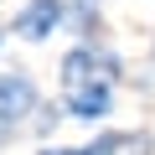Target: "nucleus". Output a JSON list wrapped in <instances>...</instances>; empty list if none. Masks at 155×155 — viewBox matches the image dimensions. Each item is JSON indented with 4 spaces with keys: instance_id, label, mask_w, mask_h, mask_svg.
<instances>
[{
    "instance_id": "obj_8",
    "label": "nucleus",
    "mask_w": 155,
    "mask_h": 155,
    "mask_svg": "<svg viewBox=\"0 0 155 155\" xmlns=\"http://www.w3.org/2000/svg\"><path fill=\"white\" fill-rule=\"evenodd\" d=\"M155 150V140H150V129H140V134H129V155H150Z\"/></svg>"
},
{
    "instance_id": "obj_10",
    "label": "nucleus",
    "mask_w": 155,
    "mask_h": 155,
    "mask_svg": "<svg viewBox=\"0 0 155 155\" xmlns=\"http://www.w3.org/2000/svg\"><path fill=\"white\" fill-rule=\"evenodd\" d=\"M36 155H78V150H62V145H47V150H36Z\"/></svg>"
},
{
    "instance_id": "obj_4",
    "label": "nucleus",
    "mask_w": 155,
    "mask_h": 155,
    "mask_svg": "<svg viewBox=\"0 0 155 155\" xmlns=\"http://www.w3.org/2000/svg\"><path fill=\"white\" fill-rule=\"evenodd\" d=\"M36 109H41V88H36V78H31L26 67L0 72V119L21 129V119L36 114Z\"/></svg>"
},
{
    "instance_id": "obj_9",
    "label": "nucleus",
    "mask_w": 155,
    "mask_h": 155,
    "mask_svg": "<svg viewBox=\"0 0 155 155\" xmlns=\"http://www.w3.org/2000/svg\"><path fill=\"white\" fill-rule=\"evenodd\" d=\"M11 134H16V124H5V119H0V150L11 145Z\"/></svg>"
},
{
    "instance_id": "obj_6",
    "label": "nucleus",
    "mask_w": 155,
    "mask_h": 155,
    "mask_svg": "<svg viewBox=\"0 0 155 155\" xmlns=\"http://www.w3.org/2000/svg\"><path fill=\"white\" fill-rule=\"evenodd\" d=\"M119 150H129V134H124V129H104V134H93L78 155H119Z\"/></svg>"
},
{
    "instance_id": "obj_11",
    "label": "nucleus",
    "mask_w": 155,
    "mask_h": 155,
    "mask_svg": "<svg viewBox=\"0 0 155 155\" xmlns=\"http://www.w3.org/2000/svg\"><path fill=\"white\" fill-rule=\"evenodd\" d=\"M0 47H5V26H0Z\"/></svg>"
},
{
    "instance_id": "obj_2",
    "label": "nucleus",
    "mask_w": 155,
    "mask_h": 155,
    "mask_svg": "<svg viewBox=\"0 0 155 155\" xmlns=\"http://www.w3.org/2000/svg\"><path fill=\"white\" fill-rule=\"evenodd\" d=\"M62 26H67V0H26L11 16V36L21 41H52Z\"/></svg>"
},
{
    "instance_id": "obj_1",
    "label": "nucleus",
    "mask_w": 155,
    "mask_h": 155,
    "mask_svg": "<svg viewBox=\"0 0 155 155\" xmlns=\"http://www.w3.org/2000/svg\"><path fill=\"white\" fill-rule=\"evenodd\" d=\"M57 72H62V88L93 83V78H109V83H119V78H124V57H119L104 36H93V41H72V47L62 52Z\"/></svg>"
},
{
    "instance_id": "obj_3",
    "label": "nucleus",
    "mask_w": 155,
    "mask_h": 155,
    "mask_svg": "<svg viewBox=\"0 0 155 155\" xmlns=\"http://www.w3.org/2000/svg\"><path fill=\"white\" fill-rule=\"evenodd\" d=\"M62 114L78 119V124H104L114 114V83H109V78H93V83L62 88Z\"/></svg>"
},
{
    "instance_id": "obj_5",
    "label": "nucleus",
    "mask_w": 155,
    "mask_h": 155,
    "mask_svg": "<svg viewBox=\"0 0 155 155\" xmlns=\"http://www.w3.org/2000/svg\"><path fill=\"white\" fill-rule=\"evenodd\" d=\"M62 31H72L78 41L104 36V11H98V0H67V26H62Z\"/></svg>"
},
{
    "instance_id": "obj_7",
    "label": "nucleus",
    "mask_w": 155,
    "mask_h": 155,
    "mask_svg": "<svg viewBox=\"0 0 155 155\" xmlns=\"http://www.w3.org/2000/svg\"><path fill=\"white\" fill-rule=\"evenodd\" d=\"M140 72H145V78H140V88L150 93V88H155V36H150V57H145V67H140Z\"/></svg>"
}]
</instances>
